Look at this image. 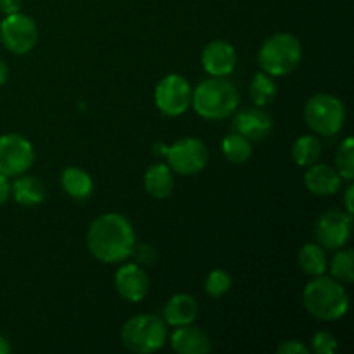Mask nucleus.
Here are the masks:
<instances>
[{"mask_svg": "<svg viewBox=\"0 0 354 354\" xmlns=\"http://www.w3.org/2000/svg\"><path fill=\"white\" fill-rule=\"evenodd\" d=\"M7 353H10V344L3 335H0V354H7Z\"/></svg>", "mask_w": 354, "mask_h": 354, "instance_id": "f704fd0d", "label": "nucleus"}, {"mask_svg": "<svg viewBox=\"0 0 354 354\" xmlns=\"http://www.w3.org/2000/svg\"><path fill=\"white\" fill-rule=\"evenodd\" d=\"M249 97L256 107H266L275 100L277 85L266 73H258L249 85Z\"/></svg>", "mask_w": 354, "mask_h": 354, "instance_id": "b1692460", "label": "nucleus"}, {"mask_svg": "<svg viewBox=\"0 0 354 354\" xmlns=\"http://www.w3.org/2000/svg\"><path fill=\"white\" fill-rule=\"evenodd\" d=\"M201 61L209 76H228L237 66V52L230 41L213 40L204 47Z\"/></svg>", "mask_w": 354, "mask_h": 354, "instance_id": "ddd939ff", "label": "nucleus"}, {"mask_svg": "<svg viewBox=\"0 0 354 354\" xmlns=\"http://www.w3.org/2000/svg\"><path fill=\"white\" fill-rule=\"evenodd\" d=\"M241 95L230 80L225 76H211L192 90V104L196 113L207 121H220L237 111Z\"/></svg>", "mask_w": 354, "mask_h": 354, "instance_id": "7ed1b4c3", "label": "nucleus"}, {"mask_svg": "<svg viewBox=\"0 0 354 354\" xmlns=\"http://www.w3.org/2000/svg\"><path fill=\"white\" fill-rule=\"evenodd\" d=\"M169 344L173 351L178 354H207L213 349L209 335L192 324L176 327L169 337Z\"/></svg>", "mask_w": 354, "mask_h": 354, "instance_id": "2eb2a0df", "label": "nucleus"}, {"mask_svg": "<svg viewBox=\"0 0 354 354\" xmlns=\"http://www.w3.org/2000/svg\"><path fill=\"white\" fill-rule=\"evenodd\" d=\"M10 196L21 206H38L45 199V185L37 176L23 173L16 176L14 183H10Z\"/></svg>", "mask_w": 354, "mask_h": 354, "instance_id": "6ab92c4d", "label": "nucleus"}, {"mask_svg": "<svg viewBox=\"0 0 354 354\" xmlns=\"http://www.w3.org/2000/svg\"><path fill=\"white\" fill-rule=\"evenodd\" d=\"M61 183L64 192L75 201H86L93 194V180L85 169L69 166L62 171Z\"/></svg>", "mask_w": 354, "mask_h": 354, "instance_id": "aec40b11", "label": "nucleus"}, {"mask_svg": "<svg viewBox=\"0 0 354 354\" xmlns=\"http://www.w3.org/2000/svg\"><path fill=\"white\" fill-rule=\"evenodd\" d=\"M273 128V120L263 107H248L239 111L232 121V130L241 133L248 140H263L270 135Z\"/></svg>", "mask_w": 354, "mask_h": 354, "instance_id": "4468645a", "label": "nucleus"}, {"mask_svg": "<svg viewBox=\"0 0 354 354\" xmlns=\"http://www.w3.org/2000/svg\"><path fill=\"white\" fill-rule=\"evenodd\" d=\"M335 169L342 180H354V140L353 137L344 138L335 152Z\"/></svg>", "mask_w": 354, "mask_h": 354, "instance_id": "a878e982", "label": "nucleus"}, {"mask_svg": "<svg viewBox=\"0 0 354 354\" xmlns=\"http://www.w3.org/2000/svg\"><path fill=\"white\" fill-rule=\"evenodd\" d=\"M221 151L223 156L234 165H244L252 156V144L245 137H242L237 131H232L221 142Z\"/></svg>", "mask_w": 354, "mask_h": 354, "instance_id": "5701e85b", "label": "nucleus"}, {"mask_svg": "<svg viewBox=\"0 0 354 354\" xmlns=\"http://www.w3.org/2000/svg\"><path fill=\"white\" fill-rule=\"evenodd\" d=\"M0 40L12 54H28L38 41L37 23L23 12L7 14L0 23Z\"/></svg>", "mask_w": 354, "mask_h": 354, "instance_id": "6e6552de", "label": "nucleus"}, {"mask_svg": "<svg viewBox=\"0 0 354 354\" xmlns=\"http://www.w3.org/2000/svg\"><path fill=\"white\" fill-rule=\"evenodd\" d=\"M230 287H232L230 273H228L227 270H221V268L211 270L209 275L206 277V283H204L206 294L207 296L214 297V299L225 296V294L230 290Z\"/></svg>", "mask_w": 354, "mask_h": 354, "instance_id": "bb28decb", "label": "nucleus"}, {"mask_svg": "<svg viewBox=\"0 0 354 354\" xmlns=\"http://www.w3.org/2000/svg\"><path fill=\"white\" fill-rule=\"evenodd\" d=\"M145 192L154 199H168L175 190V175L166 162H154L144 175Z\"/></svg>", "mask_w": 354, "mask_h": 354, "instance_id": "a211bd4d", "label": "nucleus"}, {"mask_svg": "<svg viewBox=\"0 0 354 354\" xmlns=\"http://www.w3.org/2000/svg\"><path fill=\"white\" fill-rule=\"evenodd\" d=\"M154 154L166 156V165L171 168L173 173L183 176H194L206 168L209 161V151L206 144L196 137H185L176 140L175 144L168 145L156 144Z\"/></svg>", "mask_w": 354, "mask_h": 354, "instance_id": "423d86ee", "label": "nucleus"}, {"mask_svg": "<svg viewBox=\"0 0 354 354\" xmlns=\"http://www.w3.org/2000/svg\"><path fill=\"white\" fill-rule=\"evenodd\" d=\"M21 6H23V0H0V12L14 14L19 12Z\"/></svg>", "mask_w": 354, "mask_h": 354, "instance_id": "7c9ffc66", "label": "nucleus"}, {"mask_svg": "<svg viewBox=\"0 0 354 354\" xmlns=\"http://www.w3.org/2000/svg\"><path fill=\"white\" fill-rule=\"evenodd\" d=\"M137 237L133 225L121 213H104L90 223L86 248L100 263H123L133 252Z\"/></svg>", "mask_w": 354, "mask_h": 354, "instance_id": "f257e3e1", "label": "nucleus"}, {"mask_svg": "<svg viewBox=\"0 0 354 354\" xmlns=\"http://www.w3.org/2000/svg\"><path fill=\"white\" fill-rule=\"evenodd\" d=\"M353 194H354V187L349 185L348 189H346V194H344V206H346V211H348L349 214L354 213V206H353Z\"/></svg>", "mask_w": 354, "mask_h": 354, "instance_id": "473e14b6", "label": "nucleus"}, {"mask_svg": "<svg viewBox=\"0 0 354 354\" xmlns=\"http://www.w3.org/2000/svg\"><path fill=\"white\" fill-rule=\"evenodd\" d=\"M154 100L165 116H182L192 104V86L185 76L171 73L158 83Z\"/></svg>", "mask_w": 354, "mask_h": 354, "instance_id": "1a4fd4ad", "label": "nucleus"}, {"mask_svg": "<svg viewBox=\"0 0 354 354\" xmlns=\"http://www.w3.org/2000/svg\"><path fill=\"white\" fill-rule=\"evenodd\" d=\"M133 254L137 258L138 265H152L156 261V258H158V252H156V249L151 244H135L131 256Z\"/></svg>", "mask_w": 354, "mask_h": 354, "instance_id": "c85d7f7f", "label": "nucleus"}, {"mask_svg": "<svg viewBox=\"0 0 354 354\" xmlns=\"http://www.w3.org/2000/svg\"><path fill=\"white\" fill-rule=\"evenodd\" d=\"M277 354H310V348L304 346L301 341L290 339V341L282 342L277 349Z\"/></svg>", "mask_w": 354, "mask_h": 354, "instance_id": "c756f323", "label": "nucleus"}, {"mask_svg": "<svg viewBox=\"0 0 354 354\" xmlns=\"http://www.w3.org/2000/svg\"><path fill=\"white\" fill-rule=\"evenodd\" d=\"M303 45L292 33H275L265 40L258 52V62L263 73L270 76H286L299 66Z\"/></svg>", "mask_w": 354, "mask_h": 354, "instance_id": "20e7f679", "label": "nucleus"}, {"mask_svg": "<svg viewBox=\"0 0 354 354\" xmlns=\"http://www.w3.org/2000/svg\"><path fill=\"white\" fill-rule=\"evenodd\" d=\"M7 80H9V68H7L6 62L0 59V86L6 85Z\"/></svg>", "mask_w": 354, "mask_h": 354, "instance_id": "72a5a7b5", "label": "nucleus"}, {"mask_svg": "<svg viewBox=\"0 0 354 354\" xmlns=\"http://www.w3.org/2000/svg\"><path fill=\"white\" fill-rule=\"evenodd\" d=\"M199 315V304L189 294H175L169 297L162 311V320L169 327H183L197 320Z\"/></svg>", "mask_w": 354, "mask_h": 354, "instance_id": "f3484780", "label": "nucleus"}, {"mask_svg": "<svg viewBox=\"0 0 354 354\" xmlns=\"http://www.w3.org/2000/svg\"><path fill=\"white\" fill-rule=\"evenodd\" d=\"M322 144L315 135H301L292 144V159L297 166H311L320 161Z\"/></svg>", "mask_w": 354, "mask_h": 354, "instance_id": "4be33fe9", "label": "nucleus"}, {"mask_svg": "<svg viewBox=\"0 0 354 354\" xmlns=\"http://www.w3.org/2000/svg\"><path fill=\"white\" fill-rule=\"evenodd\" d=\"M303 303L308 313L322 322H335L346 317L349 310V296L334 277H313L304 287Z\"/></svg>", "mask_w": 354, "mask_h": 354, "instance_id": "f03ea898", "label": "nucleus"}, {"mask_svg": "<svg viewBox=\"0 0 354 354\" xmlns=\"http://www.w3.org/2000/svg\"><path fill=\"white\" fill-rule=\"evenodd\" d=\"M297 263H299L301 270L310 277L324 275L327 272V252L320 244H304L301 248L299 256H297Z\"/></svg>", "mask_w": 354, "mask_h": 354, "instance_id": "412c9836", "label": "nucleus"}, {"mask_svg": "<svg viewBox=\"0 0 354 354\" xmlns=\"http://www.w3.org/2000/svg\"><path fill=\"white\" fill-rule=\"evenodd\" d=\"M35 149L28 138L17 133L0 135V175L16 178L31 168Z\"/></svg>", "mask_w": 354, "mask_h": 354, "instance_id": "9d476101", "label": "nucleus"}, {"mask_svg": "<svg viewBox=\"0 0 354 354\" xmlns=\"http://www.w3.org/2000/svg\"><path fill=\"white\" fill-rule=\"evenodd\" d=\"M311 349L317 354H334L339 349L337 339L327 330H320L313 335Z\"/></svg>", "mask_w": 354, "mask_h": 354, "instance_id": "cd10ccee", "label": "nucleus"}, {"mask_svg": "<svg viewBox=\"0 0 354 354\" xmlns=\"http://www.w3.org/2000/svg\"><path fill=\"white\" fill-rule=\"evenodd\" d=\"M341 183L342 178L337 169L328 165H322V162L308 166V171L304 173V185L318 197L334 196L341 189Z\"/></svg>", "mask_w": 354, "mask_h": 354, "instance_id": "dca6fc26", "label": "nucleus"}, {"mask_svg": "<svg viewBox=\"0 0 354 354\" xmlns=\"http://www.w3.org/2000/svg\"><path fill=\"white\" fill-rule=\"evenodd\" d=\"M330 273L341 283H351L354 280V252L351 249H337L330 261Z\"/></svg>", "mask_w": 354, "mask_h": 354, "instance_id": "393cba45", "label": "nucleus"}, {"mask_svg": "<svg viewBox=\"0 0 354 354\" xmlns=\"http://www.w3.org/2000/svg\"><path fill=\"white\" fill-rule=\"evenodd\" d=\"M149 277L137 263H127L120 266L114 275V286L118 294L128 303H140L149 292Z\"/></svg>", "mask_w": 354, "mask_h": 354, "instance_id": "f8f14e48", "label": "nucleus"}, {"mask_svg": "<svg viewBox=\"0 0 354 354\" xmlns=\"http://www.w3.org/2000/svg\"><path fill=\"white\" fill-rule=\"evenodd\" d=\"M10 197V182L7 176L0 175V206H3V204L9 201Z\"/></svg>", "mask_w": 354, "mask_h": 354, "instance_id": "2f4dec72", "label": "nucleus"}, {"mask_svg": "<svg viewBox=\"0 0 354 354\" xmlns=\"http://www.w3.org/2000/svg\"><path fill=\"white\" fill-rule=\"evenodd\" d=\"M308 128L322 137H334L344 128L346 107L341 99L330 93H317L304 106Z\"/></svg>", "mask_w": 354, "mask_h": 354, "instance_id": "0eeeda50", "label": "nucleus"}, {"mask_svg": "<svg viewBox=\"0 0 354 354\" xmlns=\"http://www.w3.org/2000/svg\"><path fill=\"white\" fill-rule=\"evenodd\" d=\"M168 339L166 322L158 315L131 317L121 328L123 346L131 353L151 354L159 351Z\"/></svg>", "mask_w": 354, "mask_h": 354, "instance_id": "39448f33", "label": "nucleus"}, {"mask_svg": "<svg viewBox=\"0 0 354 354\" xmlns=\"http://www.w3.org/2000/svg\"><path fill=\"white\" fill-rule=\"evenodd\" d=\"M353 214L348 211L330 209L322 213L315 221V237L325 251H337L351 237Z\"/></svg>", "mask_w": 354, "mask_h": 354, "instance_id": "9b49d317", "label": "nucleus"}]
</instances>
